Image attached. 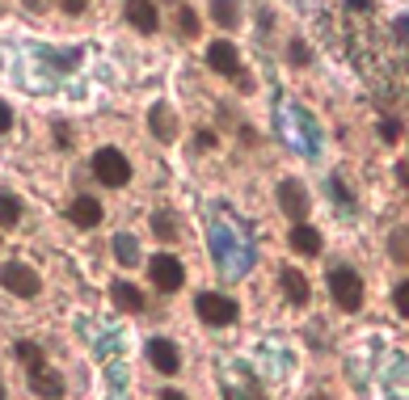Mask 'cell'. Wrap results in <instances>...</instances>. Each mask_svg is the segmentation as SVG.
<instances>
[{
    "instance_id": "6da1fadb",
    "label": "cell",
    "mask_w": 409,
    "mask_h": 400,
    "mask_svg": "<svg viewBox=\"0 0 409 400\" xmlns=\"http://www.w3.org/2000/svg\"><path fill=\"white\" fill-rule=\"evenodd\" d=\"M329 295L342 312H359L363 308V278L351 266H334L329 270Z\"/></svg>"
},
{
    "instance_id": "7a4b0ae2",
    "label": "cell",
    "mask_w": 409,
    "mask_h": 400,
    "mask_svg": "<svg viewBox=\"0 0 409 400\" xmlns=\"http://www.w3.org/2000/svg\"><path fill=\"white\" fill-rule=\"evenodd\" d=\"M93 177L101 181V186H127L131 181V164H127V156L118 152V148H97V156H93Z\"/></svg>"
},
{
    "instance_id": "3957f363",
    "label": "cell",
    "mask_w": 409,
    "mask_h": 400,
    "mask_svg": "<svg viewBox=\"0 0 409 400\" xmlns=\"http://www.w3.org/2000/svg\"><path fill=\"white\" fill-rule=\"evenodd\" d=\"M194 312H199L203 325H215V329H224V325L237 321V304H232L228 295H215V291H203V295L194 299Z\"/></svg>"
},
{
    "instance_id": "277c9868",
    "label": "cell",
    "mask_w": 409,
    "mask_h": 400,
    "mask_svg": "<svg viewBox=\"0 0 409 400\" xmlns=\"http://www.w3.org/2000/svg\"><path fill=\"white\" fill-rule=\"evenodd\" d=\"M0 287L13 291L17 299H34V295H38V274H34L25 262H4V266H0Z\"/></svg>"
},
{
    "instance_id": "5b68a950",
    "label": "cell",
    "mask_w": 409,
    "mask_h": 400,
    "mask_svg": "<svg viewBox=\"0 0 409 400\" xmlns=\"http://www.w3.org/2000/svg\"><path fill=\"white\" fill-rule=\"evenodd\" d=\"M148 274H152V283H156L161 291H177V287L186 283V270H182V262H177V257H169V253L152 257V262H148Z\"/></svg>"
},
{
    "instance_id": "8992f818",
    "label": "cell",
    "mask_w": 409,
    "mask_h": 400,
    "mask_svg": "<svg viewBox=\"0 0 409 400\" xmlns=\"http://www.w3.org/2000/svg\"><path fill=\"white\" fill-rule=\"evenodd\" d=\"M279 207L296 219V224H304V215H308V190H304V181H283L279 186Z\"/></svg>"
},
{
    "instance_id": "52a82bcc",
    "label": "cell",
    "mask_w": 409,
    "mask_h": 400,
    "mask_svg": "<svg viewBox=\"0 0 409 400\" xmlns=\"http://www.w3.org/2000/svg\"><path fill=\"white\" fill-rule=\"evenodd\" d=\"M207 63H211L220 76H237V67H241V55H237V46H232L228 38H215V42L207 46Z\"/></svg>"
},
{
    "instance_id": "ba28073f",
    "label": "cell",
    "mask_w": 409,
    "mask_h": 400,
    "mask_svg": "<svg viewBox=\"0 0 409 400\" xmlns=\"http://www.w3.org/2000/svg\"><path fill=\"white\" fill-rule=\"evenodd\" d=\"M148 363H152L156 371H165V375H173V371L182 367V354H177V346H173V342H165V337H156V342H148Z\"/></svg>"
},
{
    "instance_id": "9c48e42d",
    "label": "cell",
    "mask_w": 409,
    "mask_h": 400,
    "mask_svg": "<svg viewBox=\"0 0 409 400\" xmlns=\"http://www.w3.org/2000/svg\"><path fill=\"white\" fill-rule=\"evenodd\" d=\"M68 219H72L76 228H97V224H101V202L89 198V194H80L76 202H68Z\"/></svg>"
},
{
    "instance_id": "30bf717a",
    "label": "cell",
    "mask_w": 409,
    "mask_h": 400,
    "mask_svg": "<svg viewBox=\"0 0 409 400\" xmlns=\"http://www.w3.org/2000/svg\"><path fill=\"white\" fill-rule=\"evenodd\" d=\"M127 21H131L139 34H156V25H161L152 0H127Z\"/></svg>"
},
{
    "instance_id": "8fae6325",
    "label": "cell",
    "mask_w": 409,
    "mask_h": 400,
    "mask_svg": "<svg viewBox=\"0 0 409 400\" xmlns=\"http://www.w3.org/2000/svg\"><path fill=\"white\" fill-rule=\"evenodd\" d=\"M148 127H152V135L156 139H177V114L169 110V105H152V114H148Z\"/></svg>"
},
{
    "instance_id": "7c38bea8",
    "label": "cell",
    "mask_w": 409,
    "mask_h": 400,
    "mask_svg": "<svg viewBox=\"0 0 409 400\" xmlns=\"http://www.w3.org/2000/svg\"><path fill=\"white\" fill-rule=\"evenodd\" d=\"M30 388H34L38 396H46V400L63 396V380H59L55 371H46V367H34V371H30Z\"/></svg>"
},
{
    "instance_id": "4fadbf2b",
    "label": "cell",
    "mask_w": 409,
    "mask_h": 400,
    "mask_svg": "<svg viewBox=\"0 0 409 400\" xmlns=\"http://www.w3.org/2000/svg\"><path fill=\"white\" fill-rule=\"evenodd\" d=\"M291 249L304 253V257H317V253H321V232L308 228V224H296V228H291Z\"/></svg>"
},
{
    "instance_id": "5bb4252c",
    "label": "cell",
    "mask_w": 409,
    "mask_h": 400,
    "mask_svg": "<svg viewBox=\"0 0 409 400\" xmlns=\"http://www.w3.org/2000/svg\"><path fill=\"white\" fill-rule=\"evenodd\" d=\"M110 299H114L122 312H144V291L131 287V283H114V287H110Z\"/></svg>"
},
{
    "instance_id": "9a60e30c",
    "label": "cell",
    "mask_w": 409,
    "mask_h": 400,
    "mask_svg": "<svg viewBox=\"0 0 409 400\" xmlns=\"http://www.w3.org/2000/svg\"><path fill=\"white\" fill-rule=\"evenodd\" d=\"M283 295H287L291 304H308V295H313V291H308V278H304L300 270H287V266H283Z\"/></svg>"
},
{
    "instance_id": "2e32d148",
    "label": "cell",
    "mask_w": 409,
    "mask_h": 400,
    "mask_svg": "<svg viewBox=\"0 0 409 400\" xmlns=\"http://www.w3.org/2000/svg\"><path fill=\"white\" fill-rule=\"evenodd\" d=\"M211 17H215L220 30H232L241 21V4L237 0H211Z\"/></svg>"
},
{
    "instance_id": "e0dca14e",
    "label": "cell",
    "mask_w": 409,
    "mask_h": 400,
    "mask_svg": "<svg viewBox=\"0 0 409 400\" xmlns=\"http://www.w3.org/2000/svg\"><path fill=\"white\" fill-rule=\"evenodd\" d=\"M114 257H118L122 266H135V262H139V245H135V236H131V232L114 236Z\"/></svg>"
},
{
    "instance_id": "ac0fdd59",
    "label": "cell",
    "mask_w": 409,
    "mask_h": 400,
    "mask_svg": "<svg viewBox=\"0 0 409 400\" xmlns=\"http://www.w3.org/2000/svg\"><path fill=\"white\" fill-rule=\"evenodd\" d=\"M152 232H156L161 240H177V219H173L169 211H156V215H152Z\"/></svg>"
},
{
    "instance_id": "d6986e66",
    "label": "cell",
    "mask_w": 409,
    "mask_h": 400,
    "mask_svg": "<svg viewBox=\"0 0 409 400\" xmlns=\"http://www.w3.org/2000/svg\"><path fill=\"white\" fill-rule=\"evenodd\" d=\"M21 219V202L13 194H0V228H13Z\"/></svg>"
},
{
    "instance_id": "ffe728a7",
    "label": "cell",
    "mask_w": 409,
    "mask_h": 400,
    "mask_svg": "<svg viewBox=\"0 0 409 400\" xmlns=\"http://www.w3.org/2000/svg\"><path fill=\"white\" fill-rule=\"evenodd\" d=\"M17 359L34 371V367H42V350L38 346H30V342H17Z\"/></svg>"
},
{
    "instance_id": "44dd1931",
    "label": "cell",
    "mask_w": 409,
    "mask_h": 400,
    "mask_svg": "<svg viewBox=\"0 0 409 400\" xmlns=\"http://www.w3.org/2000/svg\"><path fill=\"white\" fill-rule=\"evenodd\" d=\"M177 30H182L186 38L199 34V17H194V8H177Z\"/></svg>"
},
{
    "instance_id": "7402d4cb",
    "label": "cell",
    "mask_w": 409,
    "mask_h": 400,
    "mask_svg": "<svg viewBox=\"0 0 409 400\" xmlns=\"http://www.w3.org/2000/svg\"><path fill=\"white\" fill-rule=\"evenodd\" d=\"M393 304H397V312H401V316H409V283H401V287H397Z\"/></svg>"
},
{
    "instance_id": "603a6c76",
    "label": "cell",
    "mask_w": 409,
    "mask_h": 400,
    "mask_svg": "<svg viewBox=\"0 0 409 400\" xmlns=\"http://www.w3.org/2000/svg\"><path fill=\"white\" fill-rule=\"evenodd\" d=\"M55 4H59L63 13H72V17H76V13H84V0H55Z\"/></svg>"
},
{
    "instance_id": "cb8c5ba5",
    "label": "cell",
    "mask_w": 409,
    "mask_h": 400,
    "mask_svg": "<svg viewBox=\"0 0 409 400\" xmlns=\"http://www.w3.org/2000/svg\"><path fill=\"white\" fill-rule=\"evenodd\" d=\"M308 59V46L304 42H291V63H304Z\"/></svg>"
},
{
    "instance_id": "d4e9b609",
    "label": "cell",
    "mask_w": 409,
    "mask_h": 400,
    "mask_svg": "<svg viewBox=\"0 0 409 400\" xmlns=\"http://www.w3.org/2000/svg\"><path fill=\"white\" fill-rule=\"evenodd\" d=\"M55 139H59V148H68V143H72V131H68L63 122H55Z\"/></svg>"
},
{
    "instance_id": "484cf974",
    "label": "cell",
    "mask_w": 409,
    "mask_h": 400,
    "mask_svg": "<svg viewBox=\"0 0 409 400\" xmlns=\"http://www.w3.org/2000/svg\"><path fill=\"white\" fill-rule=\"evenodd\" d=\"M8 127H13V110H8V105H4V101H0V135H4V131H8Z\"/></svg>"
},
{
    "instance_id": "4316f807",
    "label": "cell",
    "mask_w": 409,
    "mask_h": 400,
    "mask_svg": "<svg viewBox=\"0 0 409 400\" xmlns=\"http://www.w3.org/2000/svg\"><path fill=\"white\" fill-rule=\"evenodd\" d=\"M380 131H384V139H397V135H401V127H397L393 118H384V127H380Z\"/></svg>"
},
{
    "instance_id": "83f0119b",
    "label": "cell",
    "mask_w": 409,
    "mask_h": 400,
    "mask_svg": "<svg viewBox=\"0 0 409 400\" xmlns=\"http://www.w3.org/2000/svg\"><path fill=\"white\" fill-rule=\"evenodd\" d=\"M397 38L409 42V17H397Z\"/></svg>"
},
{
    "instance_id": "f1b7e54d",
    "label": "cell",
    "mask_w": 409,
    "mask_h": 400,
    "mask_svg": "<svg viewBox=\"0 0 409 400\" xmlns=\"http://www.w3.org/2000/svg\"><path fill=\"white\" fill-rule=\"evenodd\" d=\"M351 8H372V0H346Z\"/></svg>"
},
{
    "instance_id": "f546056e",
    "label": "cell",
    "mask_w": 409,
    "mask_h": 400,
    "mask_svg": "<svg viewBox=\"0 0 409 400\" xmlns=\"http://www.w3.org/2000/svg\"><path fill=\"white\" fill-rule=\"evenodd\" d=\"M161 400H186L182 392H161Z\"/></svg>"
},
{
    "instance_id": "4dcf8cb0",
    "label": "cell",
    "mask_w": 409,
    "mask_h": 400,
    "mask_svg": "<svg viewBox=\"0 0 409 400\" xmlns=\"http://www.w3.org/2000/svg\"><path fill=\"white\" fill-rule=\"evenodd\" d=\"M25 4H30V8H38V4H42V0H25Z\"/></svg>"
},
{
    "instance_id": "1f68e13d",
    "label": "cell",
    "mask_w": 409,
    "mask_h": 400,
    "mask_svg": "<svg viewBox=\"0 0 409 400\" xmlns=\"http://www.w3.org/2000/svg\"><path fill=\"white\" fill-rule=\"evenodd\" d=\"M0 400H4V384H0Z\"/></svg>"
},
{
    "instance_id": "d6a6232c",
    "label": "cell",
    "mask_w": 409,
    "mask_h": 400,
    "mask_svg": "<svg viewBox=\"0 0 409 400\" xmlns=\"http://www.w3.org/2000/svg\"><path fill=\"white\" fill-rule=\"evenodd\" d=\"M317 400H325V396H317Z\"/></svg>"
}]
</instances>
